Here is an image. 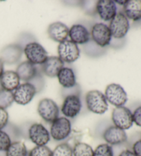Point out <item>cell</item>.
<instances>
[{"instance_id":"ac0fdd59","label":"cell","mask_w":141,"mask_h":156,"mask_svg":"<svg viewBox=\"0 0 141 156\" xmlns=\"http://www.w3.org/2000/svg\"><path fill=\"white\" fill-rule=\"evenodd\" d=\"M15 72L20 77V80H23L26 83H29V81L33 80L35 77H37L38 74L36 66L28 61L21 63L17 66Z\"/></svg>"},{"instance_id":"ba28073f","label":"cell","mask_w":141,"mask_h":156,"mask_svg":"<svg viewBox=\"0 0 141 156\" xmlns=\"http://www.w3.org/2000/svg\"><path fill=\"white\" fill-rule=\"evenodd\" d=\"M37 88L31 83H24L13 91L14 102L20 105H26L31 103L37 94Z\"/></svg>"},{"instance_id":"30bf717a","label":"cell","mask_w":141,"mask_h":156,"mask_svg":"<svg viewBox=\"0 0 141 156\" xmlns=\"http://www.w3.org/2000/svg\"><path fill=\"white\" fill-rule=\"evenodd\" d=\"M29 139L36 146H45L50 140V131L41 123H33L28 129Z\"/></svg>"},{"instance_id":"9a60e30c","label":"cell","mask_w":141,"mask_h":156,"mask_svg":"<svg viewBox=\"0 0 141 156\" xmlns=\"http://www.w3.org/2000/svg\"><path fill=\"white\" fill-rule=\"evenodd\" d=\"M48 34L51 39L60 44L67 40L69 34V28L62 22L56 21L48 26Z\"/></svg>"},{"instance_id":"52a82bcc","label":"cell","mask_w":141,"mask_h":156,"mask_svg":"<svg viewBox=\"0 0 141 156\" xmlns=\"http://www.w3.org/2000/svg\"><path fill=\"white\" fill-rule=\"evenodd\" d=\"M112 37L115 39H122L126 36L129 30V22L128 19L123 12H119L112 20L108 26Z\"/></svg>"},{"instance_id":"277c9868","label":"cell","mask_w":141,"mask_h":156,"mask_svg":"<svg viewBox=\"0 0 141 156\" xmlns=\"http://www.w3.org/2000/svg\"><path fill=\"white\" fill-rule=\"evenodd\" d=\"M112 120L114 126L124 131L129 129L132 127V112L129 108L122 106L115 107L112 113Z\"/></svg>"},{"instance_id":"836d02e7","label":"cell","mask_w":141,"mask_h":156,"mask_svg":"<svg viewBox=\"0 0 141 156\" xmlns=\"http://www.w3.org/2000/svg\"><path fill=\"white\" fill-rule=\"evenodd\" d=\"M4 72V62L2 61V59H0V78L2 76V74Z\"/></svg>"},{"instance_id":"7a4b0ae2","label":"cell","mask_w":141,"mask_h":156,"mask_svg":"<svg viewBox=\"0 0 141 156\" xmlns=\"http://www.w3.org/2000/svg\"><path fill=\"white\" fill-rule=\"evenodd\" d=\"M72 133V124L66 117H59L51 123L50 137L55 141H63Z\"/></svg>"},{"instance_id":"ffe728a7","label":"cell","mask_w":141,"mask_h":156,"mask_svg":"<svg viewBox=\"0 0 141 156\" xmlns=\"http://www.w3.org/2000/svg\"><path fill=\"white\" fill-rule=\"evenodd\" d=\"M20 85V79L16 72L9 70L4 72L0 78V86L5 90L13 91Z\"/></svg>"},{"instance_id":"4fadbf2b","label":"cell","mask_w":141,"mask_h":156,"mask_svg":"<svg viewBox=\"0 0 141 156\" xmlns=\"http://www.w3.org/2000/svg\"><path fill=\"white\" fill-rule=\"evenodd\" d=\"M103 138L107 144L111 145H120L126 142L127 140V136L125 132L121 129L115 126H111L105 130L103 134Z\"/></svg>"},{"instance_id":"4dcf8cb0","label":"cell","mask_w":141,"mask_h":156,"mask_svg":"<svg viewBox=\"0 0 141 156\" xmlns=\"http://www.w3.org/2000/svg\"><path fill=\"white\" fill-rule=\"evenodd\" d=\"M133 122L138 127H141V106L138 107L134 112H132Z\"/></svg>"},{"instance_id":"3957f363","label":"cell","mask_w":141,"mask_h":156,"mask_svg":"<svg viewBox=\"0 0 141 156\" xmlns=\"http://www.w3.org/2000/svg\"><path fill=\"white\" fill-rule=\"evenodd\" d=\"M104 95L107 103L116 107L124 106L128 100L125 90L121 85L116 83L108 85L105 89Z\"/></svg>"},{"instance_id":"f1b7e54d","label":"cell","mask_w":141,"mask_h":156,"mask_svg":"<svg viewBox=\"0 0 141 156\" xmlns=\"http://www.w3.org/2000/svg\"><path fill=\"white\" fill-rule=\"evenodd\" d=\"M52 151L45 146H36L30 151L28 156H52Z\"/></svg>"},{"instance_id":"d6a6232c","label":"cell","mask_w":141,"mask_h":156,"mask_svg":"<svg viewBox=\"0 0 141 156\" xmlns=\"http://www.w3.org/2000/svg\"><path fill=\"white\" fill-rule=\"evenodd\" d=\"M118 156H136V155L134 154L132 151L129 149H125V150H123V151H121L120 154L118 155Z\"/></svg>"},{"instance_id":"8fae6325","label":"cell","mask_w":141,"mask_h":156,"mask_svg":"<svg viewBox=\"0 0 141 156\" xmlns=\"http://www.w3.org/2000/svg\"><path fill=\"white\" fill-rule=\"evenodd\" d=\"M91 35L93 41L102 48L110 45L112 37L109 27L103 23L94 24L92 26Z\"/></svg>"},{"instance_id":"4316f807","label":"cell","mask_w":141,"mask_h":156,"mask_svg":"<svg viewBox=\"0 0 141 156\" xmlns=\"http://www.w3.org/2000/svg\"><path fill=\"white\" fill-rule=\"evenodd\" d=\"M13 142L11 136L4 129L0 130V153H5Z\"/></svg>"},{"instance_id":"8992f818","label":"cell","mask_w":141,"mask_h":156,"mask_svg":"<svg viewBox=\"0 0 141 156\" xmlns=\"http://www.w3.org/2000/svg\"><path fill=\"white\" fill-rule=\"evenodd\" d=\"M28 61L34 65H42L48 58V52L42 45L37 42H31L24 50Z\"/></svg>"},{"instance_id":"cb8c5ba5","label":"cell","mask_w":141,"mask_h":156,"mask_svg":"<svg viewBox=\"0 0 141 156\" xmlns=\"http://www.w3.org/2000/svg\"><path fill=\"white\" fill-rule=\"evenodd\" d=\"M73 156H93L94 149L85 142H78L72 148Z\"/></svg>"},{"instance_id":"603a6c76","label":"cell","mask_w":141,"mask_h":156,"mask_svg":"<svg viewBox=\"0 0 141 156\" xmlns=\"http://www.w3.org/2000/svg\"><path fill=\"white\" fill-rule=\"evenodd\" d=\"M28 151L22 141H13L5 152V156H28Z\"/></svg>"},{"instance_id":"7402d4cb","label":"cell","mask_w":141,"mask_h":156,"mask_svg":"<svg viewBox=\"0 0 141 156\" xmlns=\"http://www.w3.org/2000/svg\"><path fill=\"white\" fill-rule=\"evenodd\" d=\"M59 84L64 88H72L77 85V79L72 69L63 67L57 74Z\"/></svg>"},{"instance_id":"484cf974","label":"cell","mask_w":141,"mask_h":156,"mask_svg":"<svg viewBox=\"0 0 141 156\" xmlns=\"http://www.w3.org/2000/svg\"><path fill=\"white\" fill-rule=\"evenodd\" d=\"M52 156H73L72 148L66 142L59 144L52 151Z\"/></svg>"},{"instance_id":"5bb4252c","label":"cell","mask_w":141,"mask_h":156,"mask_svg":"<svg viewBox=\"0 0 141 156\" xmlns=\"http://www.w3.org/2000/svg\"><path fill=\"white\" fill-rule=\"evenodd\" d=\"M96 10L102 20L109 21L116 16L117 8H116L114 1L99 0L96 2Z\"/></svg>"},{"instance_id":"9c48e42d","label":"cell","mask_w":141,"mask_h":156,"mask_svg":"<svg viewBox=\"0 0 141 156\" xmlns=\"http://www.w3.org/2000/svg\"><path fill=\"white\" fill-rule=\"evenodd\" d=\"M59 57L63 63H73L79 58L80 50L78 45L70 40L59 44L57 49Z\"/></svg>"},{"instance_id":"83f0119b","label":"cell","mask_w":141,"mask_h":156,"mask_svg":"<svg viewBox=\"0 0 141 156\" xmlns=\"http://www.w3.org/2000/svg\"><path fill=\"white\" fill-rule=\"evenodd\" d=\"M93 156H114L113 148L107 143L99 144L94 150Z\"/></svg>"},{"instance_id":"7c38bea8","label":"cell","mask_w":141,"mask_h":156,"mask_svg":"<svg viewBox=\"0 0 141 156\" xmlns=\"http://www.w3.org/2000/svg\"><path fill=\"white\" fill-rule=\"evenodd\" d=\"M82 104L79 96L76 94H70L65 98L61 106V112L64 117L74 118L79 114Z\"/></svg>"},{"instance_id":"f546056e","label":"cell","mask_w":141,"mask_h":156,"mask_svg":"<svg viewBox=\"0 0 141 156\" xmlns=\"http://www.w3.org/2000/svg\"><path fill=\"white\" fill-rule=\"evenodd\" d=\"M9 115L6 109L0 107V130L3 129L9 124Z\"/></svg>"},{"instance_id":"44dd1931","label":"cell","mask_w":141,"mask_h":156,"mask_svg":"<svg viewBox=\"0 0 141 156\" xmlns=\"http://www.w3.org/2000/svg\"><path fill=\"white\" fill-rule=\"evenodd\" d=\"M124 15L128 20L138 21L141 20V0H128L123 6Z\"/></svg>"},{"instance_id":"d6986e66","label":"cell","mask_w":141,"mask_h":156,"mask_svg":"<svg viewBox=\"0 0 141 156\" xmlns=\"http://www.w3.org/2000/svg\"><path fill=\"white\" fill-rule=\"evenodd\" d=\"M68 36L70 41L76 44H85L89 40V33L85 26L81 24H74L69 29Z\"/></svg>"},{"instance_id":"5b68a950","label":"cell","mask_w":141,"mask_h":156,"mask_svg":"<svg viewBox=\"0 0 141 156\" xmlns=\"http://www.w3.org/2000/svg\"><path fill=\"white\" fill-rule=\"evenodd\" d=\"M37 112L46 122L52 123L59 118V108L52 99L43 98L38 104Z\"/></svg>"},{"instance_id":"e575fe53","label":"cell","mask_w":141,"mask_h":156,"mask_svg":"<svg viewBox=\"0 0 141 156\" xmlns=\"http://www.w3.org/2000/svg\"><path fill=\"white\" fill-rule=\"evenodd\" d=\"M114 2L115 3H117V4H118L119 5H122V6H124L125 4H126V2H127V1H114Z\"/></svg>"},{"instance_id":"e0dca14e","label":"cell","mask_w":141,"mask_h":156,"mask_svg":"<svg viewBox=\"0 0 141 156\" xmlns=\"http://www.w3.org/2000/svg\"><path fill=\"white\" fill-rule=\"evenodd\" d=\"M43 73L50 78L56 77L59 71L64 67V63L59 56H48L42 64Z\"/></svg>"},{"instance_id":"6da1fadb","label":"cell","mask_w":141,"mask_h":156,"mask_svg":"<svg viewBox=\"0 0 141 156\" xmlns=\"http://www.w3.org/2000/svg\"><path fill=\"white\" fill-rule=\"evenodd\" d=\"M85 103L89 112L103 114L108 109V103L105 95L99 90H91L86 94Z\"/></svg>"},{"instance_id":"1f68e13d","label":"cell","mask_w":141,"mask_h":156,"mask_svg":"<svg viewBox=\"0 0 141 156\" xmlns=\"http://www.w3.org/2000/svg\"><path fill=\"white\" fill-rule=\"evenodd\" d=\"M132 151L136 156H141V139L138 140L133 144Z\"/></svg>"},{"instance_id":"d4e9b609","label":"cell","mask_w":141,"mask_h":156,"mask_svg":"<svg viewBox=\"0 0 141 156\" xmlns=\"http://www.w3.org/2000/svg\"><path fill=\"white\" fill-rule=\"evenodd\" d=\"M14 103L13 91L0 88V107L6 109Z\"/></svg>"},{"instance_id":"2e32d148","label":"cell","mask_w":141,"mask_h":156,"mask_svg":"<svg viewBox=\"0 0 141 156\" xmlns=\"http://www.w3.org/2000/svg\"><path fill=\"white\" fill-rule=\"evenodd\" d=\"M22 55L21 47L17 44H11L4 48L0 52V59L6 64H14L20 60Z\"/></svg>"}]
</instances>
